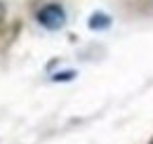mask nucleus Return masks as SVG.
<instances>
[{"instance_id":"1","label":"nucleus","mask_w":153,"mask_h":144,"mask_svg":"<svg viewBox=\"0 0 153 144\" xmlns=\"http://www.w3.org/2000/svg\"><path fill=\"white\" fill-rule=\"evenodd\" d=\"M36 21H38V26L47 28V31H59L66 24V10L59 2H47L36 10Z\"/></svg>"},{"instance_id":"2","label":"nucleus","mask_w":153,"mask_h":144,"mask_svg":"<svg viewBox=\"0 0 153 144\" xmlns=\"http://www.w3.org/2000/svg\"><path fill=\"white\" fill-rule=\"evenodd\" d=\"M87 26H90L92 31H104V28H108V26H111V17H108V14H104V12H94L92 17L87 19Z\"/></svg>"},{"instance_id":"3","label":"nucleus","mask_w":153,"mask_h":144,"mask_svg":"<svg viewBox=\"0 0 153 144\" xmlns=\"http://www.w3.org/2000/svg\"><path fill=\"white\" fill-rule=\"evenodd\" d=\"M73 78H76V71H59L52 76L54 83H66V80H73Z\"/></svg>"},{"instance_id":"4","label":"nucleus","mask_w":153,"mask_h":144,"mask_svg":"<svg viewBox=\"0 0 153 144\" xmlns=\"http://www.w3.org/2000/svg\"><path fill=\"white\" fill-rule=\"evenodd\" d=\"M5 14H7V5H5V2H0V24H2Z\"/></svg>"}]
</instances>
